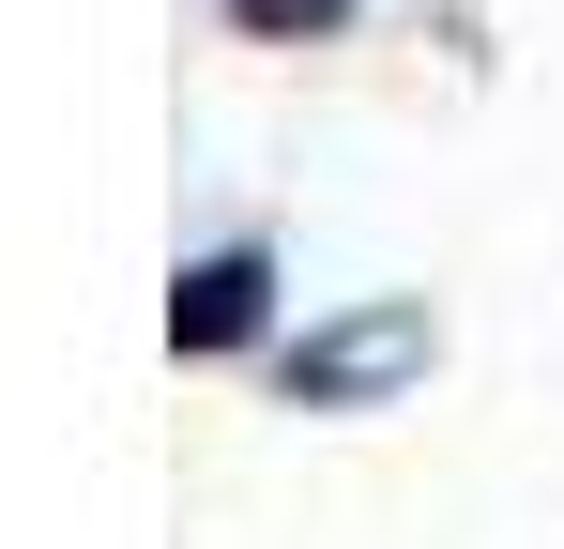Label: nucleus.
<instances>
[{
	"mask_svg": "<svg viewBox=\"0 0 564 549\" xmlns=\"http://www.w3.org/2000/svg\"><path fill=\"white\" fill-rule=\"evenodd\" d=\"M229 15H245V31H260V46H305V31H336V15H351V0H229Z\"/></svg>",
	"mask_w": 564,
	"mask_h": 549,
	"instance_id": "nucleus-3",
	"label": "nucleus"
},
{
	"mask_svg": "<svg viewBox=\"0 0 564 549\" xmlns=\"http://www.w3.org/2000/svg\"><path fill=\"white\" fill-rule=\"evenodd\" d=\"M427 352H443L427 305H351V321H321V336L290 352V397H305V412H381L397 381H427Z\"/></svg>",
	"mask_w": 564,
	"mask_h": 549,
	"instance_id": "nucleus-1",
	"label": "nucleus"
},
{
	"mask_svg": "<svg viewBox=\"0 0 564 549\" xmlns=\"http://www.w3.org/2000/svg\"><path fill=\"white\" fill-rule=\"evenodd\" d=\"M260 305H275V260H260V245H214V260L169 274V352H245Z\"/></svg>",
	"mask_w": 564,
	"mask_h": 549,
	"instance_id": "nucleus-2",
	"label": "nucleus"
}]
</instances>
